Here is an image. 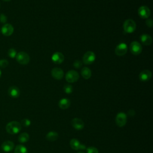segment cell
I'll return each mask as SVG.
<instances>
[{
  "label": "cell",
  "mask_w": 153,
  "mask_h": 153,
  "mask_svg": "<svg viewBox=\"0 0 153 153\" xmlns=\"http://www.w3.org/2000/svg\"><path fill=\"white\" fill-rule=\"evenodd\" d=\"M21 124L19 122L16 121H13L8 123L5 127V129L7 133L11 134H17L21 130Z\"/></svg>",
  "instance_id": "obj_1"
},
{
  "label": "cell",
  "mask_w": 153,
  "mask_h": 153,
  "mask_svg": "<svg viewBox=\"0 0 153 153\" xmlns=\"http://www.w3.org/2000/svg\"><path fill=\"white\" fill-rule=\"evenodd\" d=\"M136 28V24L132 19H127L123 23V29L125 33H131L134 32Z\"/></svg>",
  "instance_id": "obj_2"
},
{
  "label": "cell",
  "mask_w": 153,
  "mask_h": 153,
  "mask_svg": "<svg viewBox=\"0 0 153 153\" xmlns=\"http://www.w3.org/2000/svg\"><path fill=\"white\" fill-rule=\"evenodd\" d=\"M16 58L17 62L23 65H27L30 61V57L29 54L24 51H20L17 53Z\"/></svg>",
  "instance_id": "obj_3"
},
{
  "label": "cell",
  "mask_w": 153,
  "mask_h": 153,
  "mask_svg": "<svg viewBox=\"0 0 153 153\" xmlns=\"http://www.w3.org/2000/svg\"><path fill=\"white\" fill-rule=\"evenodd\" d=\"M96 59V55L95 54L91 51H87L83 56L82 57V61L84 64L85 65H91L93 63Z\"/></svg>",
  "instance_id": "obj_4"
},
{
  "label": "cell",
  "mask_w": 153,
  "mask_h": 153,
  "mask_svg": "<svg viewBox=\"0 0 153 153\" xmlns=\"http://www.w3.org/2000/svg\"><path fill=\"white\" fill-rule=\"evenodd\" d=\"M79 78L78 73L74 70L69 71L65 75V79L68 82H75L78 80Z\"/></svg>",
  "instance_id": "obj_5"
},
{
  "label": "cell",
  "mask_w": 153,
  "mask_h": 153,
  "mask_svg": "<svg viewBox=\"0 0 153 153\" xmlns=\"http://www.w3.org/2000/svg\"><path fill=\"white\" fill-rule=\"evenodd\" d=\"M130 50L133 54L137 56L141 53L142 47L137 41H133L130 45Z\"/></svg>",
  "instance_id": "obj_6"
},
{
  "label": "cell",
  "mask_w": 153,
  "mask_h": 153,
  "mask_svg": "<svg viewBox=\"0 0 153 153\" xmlns=\"http://www.w3.org/2000/svg\"><path fill=\"white\" fill-rule=\"evenodd\" d=\"M127 115L124 112H119L117 114L115 117V123L117 125L120 127H123L124 126L126 125L127 123Z\"/></svg>",
  "instance_id": "obj_7"
},
{
  "label": "cell",
  "mask_w": 153,
  "mask_h": 153,
  "mask_svg": "<svg viewBox=\"0 0 153 153\" xmlns=\"http://www.w3.org/2000/svg\"><path fill=\"white\" fill-rule=\"evenodd\" d=\"M128 50V47L126 43L121 42L116 47L115 53L118 56H123L125 55Z\"/></svg>",
  "instance_id": "obj_8"
},
{
  "label": "cell",
  "mask_w": 153,
  "mask_h": 153,
  "mask_svg": "<svg viewBox=\"0 0 153 153\" xmlns=\"http://www.w3.org/2000/svg\"><path fill=\"white\" fill-rule=\"evenodd\" d=\"M151 14L149 8L147 6H141L138 9V15L142 19H148Z\"/></svg>",
  "instance_id": "obj_9"
},
{
  "label": "cell",
  "mask_w": 153,
  "mask_h": 153,
  "mask_svg": "<svg viewBox=\"0 0 153 153\" xmlns=\"http://www.w3.org/2000/svg\"><path fill=\"white\" fill-rule=\"evenodd\" d=\"M14 32L13 26L9 23H6L3 25L1 28V33L5 36H9L13 34Z\"/></svg>",
  "instance_id": "obj_10"
},
{
  "label": "cell",
  "mask_w": 153,
  "mask_h": 153,
  "mask_svg": "<svg viewBox=\"0 0 153 153\" xmlns=\"http://www.w3.org/2000/svg\"><path fill=\"white\" fill-rule=\"evenodd\" d=\"M51 76L55 79L57 80L61 79L64 75V72L63 70L60 68H54L52 69L51 71Z\"/></svg>",
  "instance_id": "obj_11"
},
{
  "label": "cell",
  "mask_w": 153,
  "mask_h": 153,
  "mask_svg": "<svg viewBox=\"0 0 153 153\" xmlns=\"http://www.w3.org/2000/svg\"><path fill=\"white\" fill-rule=\"evenodd\" d=\"M71 124L72 126H73V127L77 130H81L82 129H83L84 127V123L83 122V121L78 118H74L71 121Z\"/></svg>",
  "instance_id": "obj_12"
},
{
  "label": "cell",
  "mask_w": 153,
  "mask_h": 153,
  "mask_svg": "<svg viewBox=\"0 0 153 153\" xmlns=\"http://www.w3.org/2000/svg\"><path fill=\"white\" fill-rule=\"evenodd\" d=\"M70 146L72 149L74 150H79V149H85V146L84 145L81 144L79 141L76 139H72L70 140Z\"/></svg>",
  "instance_id": "obj_13"
},
{
  "label": "cell",
  "mask_w": 153,
  "mask_h": 153,
  "mask_svg": "<svg viewBox=\"0 0 153 153\" xmlns=\"http://www.w3.org/2000/svg\"><path fill=\"white\" fill-rule=\"evenodd\" d=\"M152 76V73L150 71L145 69L142 71L139 75V78L141 81L146 82L149 81Z\"/></svg>",
  "instance_id": "obj_14"
},
{
  "label": "cell",
  "mask_w": 153,
  "mask_h": 153,
  "mask_svg": "<svg viewBox=\"0 0 153 153\" xmlns=\"http://www.w3.org/2000/svg\"><path fill=\"white\" fill-rule=\"evenodd\" d=\"M51 60L56 64H60L64 60V56L60 52H55L51 56Z\"/></svg>",
  "instance_id": "obj_15"
},
{
  "label": "cell",
  "mask_w": 153,
  "mask_h": 153,
  "mask_svg": "<svg viewBox=\"0 0 153 153\" xmlns=\"http://www.w3.org/2000/svg\"><path fill=\"white\" fill-rule=\"evenodd\" d=\"M14 147V144L10 140H6L1 145V149L4 152H8L11 151Z\"/></svg>",
  "instance_id": "obj_16"
},
{
  "label": "cell",
  "mask_w": 153,
  "mask_h": 153,
  "mask_svg": "<svg viewBox=\"0 0 153 153\" xmlns=\"http://www.w3.org/2000/svg\"><path fill=\"white\" fill-rule=\"evenodd\" d=\"M8 95L13 98H17L19 97L20 91L18 87L16 86H11L8 90Z\"/></svg>",
  "instance_id": "obj_17"
},
{
  "label": "cell",
  "mask_w": 153,
  "mask_h": 153,
  "mask_svg": "<svg viewBox=\"0 0 153 153\" xmlns=\"http://www.w3.org/2000/svg\"><path fill=\"white\" fill-rule=\"evenodd\" d=\"M140 39L142 43L145 45H150L152 42V37L148 34H142Z\"/></svg>",
  "instance_id": "obj_18"
},
{
  "label": "cell",
  "mask_w": 153,
  "mask_h": 153,
  "mask_svg": "<svg viewBox=\"0 0 153 153\" xmlns=\"http://www.w3.org/2000/svg\"><path fill=\"white\" fill-rule=\"evenodd\" d=\"M71 105L70 100L67 98H63L59 102V106L62 109H68Z\"/></svg>",
  "instance_id": "obj_19"
},
{
  "label": "cell",
  "mask_w": 153,
  "mask_h": 153,
  "mask_svg": "<svg viewBox=\"0 0 153 153\" xmlns=\"http://www.w3.org/2000/svg\"><path fill=\"white\" fill-rule=\"evenodd\" d=\"M81 74L82 76L85 79H89L91 76V71L87 67L82 68V69H81Z\"/></svg>",
  "instance_id": "obj_20"
},
{
  "label": "cell",
  "mask_w": 153,
  "mask_h": 153,
  "mask_svg": "<svg viewBox=\"0 0 153 153\" xmlns=\"http://www.w3.org/2000/svg\"><path fill=\"white\" fill-rule=\"evenodd\" d=\"M58 137H59V134L56 131H50L46 135L47 140L51 142L56 140L58 139Z\"/></svg>",
  "instance_id": "obj_21"
},
{
  "label": "cell",
  "mask_w": 153,
  "mask_h": 153,
  "mask_svg": "<svg viewBox=\"0 0 153 153\" xmlns=\"http://www.w3.org/2000/svg\"><path fill=\"white\" fill-rule=\"evenodd\" d=\"M29 135L28 134V133L26 132L21 133L18 137V140L20 143L26 142L29 140Z\"/></svg>",
  "instance_id": "obj_22"
},
{
  "label": "cell",
  "mask_w": 153,
  "mask_h": 153,
  "mask_svg": "<svg viewBox=\"0 0 153 153\" xmlns=\"http://www.w3.org/2000/svg\"><path fill=\"white\" fill-rule=\"evenodd\" d=\"M14 153H27V149L23 145H18L14 149Z\"/></svg>",
  "instance_id": "obj_23"
},
{
  "label": "cell",
  "mask_w": 153,
  "mask_h": 153,
  "mask_svg": "<svg viewBox=\"0 0 153 153\" xmlns=\"http://www.w3.org/2000/svg\"><path fill=\"white\" fill-rule=\"evenodd\" d=\"M64 91L67 94H71L73 91V87L70 84H66L63 87Z\"/></svg>",
  "instance_id": "obj_24"
},
{
  "label": "cell",
  "mask_w": 153,
  "mask_h": 153,
  "mask_svg": "<svg viewBox=\"0 0 153 153\" xmlns=\"http://www.w3.org/2000/svg\"><path fill=\"white\" fill-rule=\"evenodd\" d=\"M7 53H8V56L11 58H14V57H16V56L17 55V52H16V50L14 48L9 49Z\"/></svg>",
  "instance_id": "obj_25"
},
{
  "label": "cell",
  "mask_w": 153,
  "mask_h": 153,
  "mask_svg": "<svg viewBox=\"0 0 153 153\" xmlns=\"http://www.w3.org/2000/svg\"><path fill=\"white\" fill-rule=\"evenodd\" d=\"M87 153H99L98 149L94 146H89L86 149Z\"/></svg>",
  "instance_id": "obj_26"
},
{
  "label": "cell",
  "mask_w": 153,
  "mask_h": 153,
  "mask_svg": "<svg viewBox=\"0 0 153 153\" xmlns=\"http://www.w3.org/2000/svg\"><path fill=\"white\" fill-rule=\"evenodd\" d=\"M9 64V62L6 59H1L0 60V68H5Z\"/></svg>",
  "instance_id": "obj_27"
},
{
  "label": "cell",
  "mask_w": 153,
  "mask_h": 153,
  "mask_svg": "<svg viewBox=\"0 0 153 153\" xmlns=\"http://www.w3.org/2000/svg\"><path fill=\"white\" fill-rule=\"evenodd\" d=\"M30 124H31V121H30V120L27 118H24L21 121V124H22L25 127H28L30 125Z\"/></svg>",
  "instance_id": "obj_28"
},
{
  "label": "cell",
  "mask_w": 153,
  "mask_h": 153,
  "mask_svg": "<svg viewBox=\"0 0 153 153\" xmlns=\"http://www.w3.org/2000/svg\"><path fill=\"white\" fill-rule=\"evenodd\" d=\"M73 66L74 68H79L81 66H82V62L81 60H76L74 63H73Z\"/></svg>",
  "instance_id": "obj_29"
},
{
  "label": "cell",
  "mask_w": 153,
  "mask_h": 153,
  "mask_svg": "<svg viewBox=\"0 0 153 153\" xmlns=\"http://www.w3.org/2000/svg\"><path fill=\"white\" fill-rule=\"evenodd\" d=\"M7 20V16L4 14H0V22L2 23H5Z\"/></svg>",
  "instance_id": "obj_30"
},
{
  "label": "cell",
  "mask_w": 153,
  "mask_h": 153,
  "mask_svg": "<svg viewBox=\"0 0 153 153\" xmlns=\"http://www.w3.org/2000/svg\"><path fill=\"white\" fill-rule=\"evenodd\" d=\"M146 25H147L148 27H152V25H153V22H152V20L151 19H148L146 20Z\"/></svg>",
  "instance_id": "obj_31"
},
{
  "label": "cell",
  "mask_w": 153,
  "mask_h": 153,
  "mask_svg": "<svg viewBox=\"0 0 153 153\" xmlns=\"http://www.w3.org/2000/svg\"><path fill=\"white\" fill-rule=\"evenodd\" d=\"M128 114L130 115H134V114H135V112H134V111H133V109H130L128 112Z\"/></svg>",
  "instance_id": "obj_32"
},
{
  "label": "cell",
  "mask_w": 153,
  "mask_h": 153,
  "mask_svg": "<svg viewBox=\"0 0 153 153\" xmlns=\"http://www.w3.org/2000/svg\"><path fill=\"white\" fill-rule=\"evenodd\" d=\"M1 75H2V72H1V71L0 70V78H1Z\"/></svg>",
  "instance_id": "obj_33"
},
{
  "label": "cell",
  "mask_w": 153,
  "mask_h": 153,
  "mask_svg": "<svg viewBox=\"0 0 153 153\" xmlns=\"http://www.w3.org/2000/svg\"><path fill=\"white\" fill-rule=\"evenodd\" d=\"M2 1H5V2H8V1H11V0H2Z\"/></svg>",
  "instance_id": "obj_34"
},
{
  "label": "cell",
  "mask_w": 153,
  "mask_h": 153,
  "mask_svg": "<svg viewBox=\"0 0 153 153\" xmlns=\"http://www.w3.org/2000/svg\"><path fill=\"white\" fill-rule=\"evenodd\" d=\"M78 153H84V152H78Z\"/></svg>",
  "instance_id": "obj_35"
}]
</instances>
